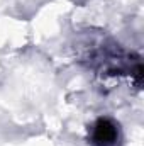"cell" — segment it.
Instances as JSON below:
<instances>
[{
  "label": "cell",
  "instance_id": "obj_1",
  "mask_svg": "<svg viewBox=\"0 0 144 146\" xmlns=\"http://www.w3.org/2000/svg\"><path fill=\"white\" fill-rule=\"evenodd\" d=\"M92 139H93V145L97 146H112L115 143V139H117V127H115V124L110 122L108 119H100L93 126Z\"/></svg>",
  "mask_w": 144,
  "mask_h": 146
}]
</instances>
